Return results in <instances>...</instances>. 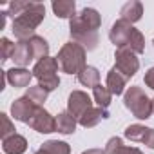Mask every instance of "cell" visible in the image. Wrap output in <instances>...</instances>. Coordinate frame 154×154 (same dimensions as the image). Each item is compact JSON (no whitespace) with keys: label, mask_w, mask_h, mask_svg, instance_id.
<instances>
[{"label":"cell","mask_w":154,"mask_h":154,"mask_svg":"<svg viewBox=\"0 0 154 154\" xmlns=\"http://www.w3.org/2000/svg\"><path fill=\"white\" fill-rule=\"evenodd\" d=\"M100 26H102V15L96 9L93 8L82 9L72 20H69V33L72 42L80 44L87 51L96 49Z\"/></svg>","instance_id":"obj_1"},{"label":"cell","mask_w":154,"mask_h":154,"mask_svg":"<svg viewBox=\"0 0 154 154\" xmlns=\"http://www.w3.org/2000/svg\"><path fill=\"white\" fill-rule=\"evenodd\" d=\"M44 17H45V6L44 4H40V2H27L24 11H20L13 18L11 31L15 33V38H18V42L33 38L36 27L44 22Z\"/></svg>","instance_id":"obj_2"},{"label":"cell","mask_w":154,"mask_h":154,"mask_svg":"<svg viewBox=\"0 0 154 154\" xmlns=\"http://www.w3.org/2000/svg\"><path fill=\"white\" fill-rule=\"evenodd\" d=\"M87 49L76 42H67L62 45V49L56 54V62L60 65V71L65 74H78L87 67Z\"/></svg>","instance_id":"obj_3"},{"label":"cell","mask_w":154,"mask_h":154,"mask_svg":"<svg viewBox=\"0 0 154 154\" xmlns=\"http://www.w3.org/2000/svg\"><path fill=\"white\" fill-rule=\"evenodd\" d=\"M123 103L125 107L132 112L134 118L138 120H147L154 112L152 109V100L145 94V91L138 85H131L125 94H123Z\"/></svg>","instance_id":"obj_4"},{"label":"cell","mask_w":154,"mask_h":154,"mask_svg":"<svg viewBox=\"0 0 154 154\" xmlns=\"http://www.w3.org/2000/svg\"><path fill=\"white\" fill-rule=\"evenodd\" d=\"M58 62L53 56H45L42 60H38L33 67V76L38 80V85H42L47 93L58 89L60 85V78H58Z\"/></svg>","instance_id":"obj_5"},{"label":"cell","mask_w":154,"mask_h":154,"mask_svg":"<svg viewBox=\"0 0 154 154\" xmlns=\"http://www.w3.org/2000/svg\"><path fill=\"white\" fill-rule=\"evenodd\" d=\"M114 69L120 71L127 80H131L140 69V60L136 53L129 47H118L114 53Z\"/></svg>","instance_id":"obj_6"},{"label":"cell","mask_w":154,"mask_h":154,"mask_svg":"<svg viewBox=\"0 0 154 154\" xmlns=\"http://www.w3.org/2000/svg\"><path fill=\"white\" fill-rule=\"evenodd\" d=\"M93 107V100L87 93L84 91H72L67 98V111L78 120L84 112H87Z\"/></svg>","instance_id":"obj_7"},{"label":"cell","mask_w":154,"mask_h":154,"mask_svg":"<svg viewBox=\"0 0 154 154\" xmlns=\"http://www.w3.org/2000/svg\"><path fill=\"white\" fill-rule=\"evenodd\" d=\"M38 107H40V105L33 103L27 96H22V98L15 100V102L11 103V116H13L17 122L29 123V122H31V118L35 116V112H36V109H38Z\"/></svg>","instance_id":"obj_8"},{"label":"cell","mask_w":154,"mask_h":154,"mask_svg":"<svg viewBox=\"0 0 154 154\" xmlns=\"http://www.w3.org/2000/svg\"><path fill=\"white\" fill-rule=\"evenodd\" d=\"M33 131L36 132H42V134H51V132H56V118L51 116L44 107H38L35 116L31 118V122L27 123Z\"/></svg>","instance_id":"obj_9"},{"label":"cell","mask_w":154,"mask_h":154,"mask_svg":"<svg viewBox=\"0 0 154 154\" xmlns=\"http://www.w3.org/2000/svg\"><path fill=\"white\" fill-rule=\"evenodd\" d=\"M132 24L125 22V20H116L109 31V38L111 42L118 47H127L129 45V40H131V35H132Z\"/></svg>","instance_id":"obj_10"},{"label":"cell","mask_w":154,"mask_h":154,"mask_svg":"<svg viewBox=\"0 0 154 154\" xmlns=\"http://www.w3.org/2000/svg\"><path fill=\"white\" fill-rule=\"evenodd\" d=\"M8 72V82L15 87V89H22V87H29L31 80H33V71L26 69V67H13Z\"/></svg>","instance_id":"obj_11"},{"label":"cell","mask_w":154,"mask_h":154,"mask_svg":"<svg viewBox=\"0 0 154 154\" xmlns=\"http://www.w3.org/2000/svg\"><path fill=\"white\" fill-rule=\"evenodd\" d=\"M11 60L15 62L17 67H26V65H29V63L35 60V56H33V49H31V45H29V40L17 42V45H15V53H13V58H11Z\"/></svg>","instance_id":"obj_12"},{"label":"cell","mask_w":154,"mask_h":154,"mask_svg":"<svg viewBox=\"0 0 154 154\" xmlns=\"http://www.w3.org/2000/svg\"><path fill=\"white\" fill-rule=\"evenodd\" d=\"M109 118V111L107 109H102V107H91L87 112H84L80 118H78V123L85 129H91V127H96L102 120Z\"/></svg>","instance_id":"obj_13"},{"label":"cell","mask_w":154,"mask_h":154,"mask_svg":"<svg viewBox=\"0 0 154 154\" xmlns=\"http://www.w3.org/2000/svg\"><path fill=\"white\" fill-rule=\"evenodd\" d=\"M141 17H143V4L140 0H131V2L123 4V8L120 9V20H125L129 24L141 20Z\"/></svg>","instance_id":"obj_14"},{"label":"cell","mask_w":154,"mask_h":154,"mask_svg":"<svg viewBox=\"0 0 154 154\" xmlns=\"http://www.w3.org/2000/svg\"><path fill=\"white\" fill-rule=\"evenodd\" d=\"M2 149L6 154H24L27 150V140L22 134H13L6 140H2Z\"/></svg>","instance_id":"obj_15"},{"label":"cell","mask_w":154,"mask_h":154,"mask_svg":"<svg viewBox=\"0 0 154 154\" xmlns=\"http://www.w3.org/2000/svg\"><path fill=\"white\" fill-rule=\"evenodd\" d=\"M53 13L56 15V18H69L72 20L76 17V4L72 0H54L51 4Z\"/></svg>","instance_id":"obj_16"},{"label":"cell","mask_w":154,"mask_h":154,"mask_svg":"<svg viewBox=\"0 0 154 154\" xmlns=\"http://www.w3.org/2000/svg\"><path fill=\"white\" fill-rule=\"evenodd\" d=\"M125 84H127V78L120 72V71H116L114 67L107 72V89L112 93V94H116V96H120L123 91H125Z\"/></svg>","instance_id":"obj_17"},{"label":"cell","mask_w":154,"mask_h":154,"mask_svg":"<svg viewBox=\"0 0 154 154\" xmlns=\"http://www.w3.org/2000/svg\"><path fill=\"white\" fill-rule=\"evenodd\" d=\"M105 154H143L140 149H136V147H127V145H123V141H122V138H118V136H112L107 143H105Z\"/></svg>","instance_id":"obj_18"},{"label":"cell","mask_w":154,"mask_h":154,"mask_svg":"<svg viewBox=\"0 0 154 154\" xmlns=\"http://www.w3.org/2000/svg\"><path fill=\"white\" fill-rule=\"evenodd\" d=\"M76 123H78V120L69 111H62L56 114V131L62 134H72L76 131Z\"/></svg>","instance_id":"obj_19"},{"label":"cell","mask_w":154,"mask_h":154,"mask_svg":"<svg viewBox=\"0 0 154 154\" xmlns=\"http://www.w3.org/2000/svg\"><path fill=\"white\" fill-rule=\"evenodd\" d=\"M76 76H78V82H80L84 87L94 89V87L100 84V71H98L96 67H93V65H87L84 71H80Z\"/></svg>","instance_id":"obj_20"},{"label":"cell","mask_w":154,"mask_h":154,"mask_svg":"<svg viewBox=\"0 0 154 154\" xmlns=\"http://www.w3.org/2000/svg\"><path fill=\"white\" fill-rule=\"evenodd\" d=\"M29 45L33 49V56H35L36 62L45 58V56H49V44H47V40L44 36L35 35L33 38H29Z\"/></svg>","instance_id":"obj_21"},{"label":"cell","mask_w":154,"mask_h":154,"mask_svg":"<svg viewBox=\"0 0 154 154\" xmlns=\"http://www.w3.org/2000/svg\"><path fill=\"white\" fill-rule=\"evenodd\" d=\"M93 96H94L96 105L102 107V109H107L111 105V102H112V93L107 89V85H102V84H98L93 89Z\"/></svg>","instance_id":"obj_22"},{"label":"cell","mask_w":154,"mask_h":154,"mask_svg":"<svg viewBox=\"0 0 154 154\" xmlns=\"http://www.w3.org/2000/svg\"><path fill=\"white\" fill-rule=\"evenodd\" d=\"M125 138L131 140V141H138V143H143L147 134H149V127L145 125H140V123H134V125H129L125 129Z\"/></svg>","instance_id":"obj_23"},{"label":"cell","mask_w":154,"mask_h":154,"mask_svg":"<svg viewBox=\"0 0 154 154\" xmlns=\"http://www.w3.org/2000/svg\"><path fill=\"white\" fill-rule=\"evenodd\" d=\"M40 149L45 150V152H49V154H71V147H69V143H65V141H58V140H49V141L42 143Z\"/></svg>","instance_id":"obj_24"},{"label":"cell","mask_w":154,"mask_h":154,"mask_svg":"<svg viewBox=\"0 0 154 154\" xmlns=\"http://www.w3.org/2000/svg\"><path fill=\"white\" fill-rule=\"evenodd\" d=\"M47 91L42 87V85H33V87H27V93H26V96L33 102V103H36V105H44V102L47 100Z\"/></svg>","instance_id":"obj_25"},{"label":"cell","mask_w":154,"mask_h":154,"mask_svg":"<svg viewBox=\"0 0 154 154\" xmlns=\"http://www.w3.org/2000/svg\"><path fill=\"white\" fill-rule=\"evenodd\" d=\"M129 49H132L136 54H141L143 51H145V38H143V35H141V31L140 29H132V35H131V40H129V45H127Z\"/></svg>","instance_id":"obj_26"},{"label":"cell","mask_w":154,"mask_h":154,"mask_svg":"<svg viewBox=\"0 0 154 154\" xmlns=\"http://www.w3.org/2000/svg\"><path fill=\"white\" fill-rule=\"evenodd\" d=\"M15 45L9 38H0V56H2V62H8L9 58H13V53H15Z\"/></svg>","instance_id":"obj_27"},{"label":"cell","mask_w":154,"mask_h":154,"mask_svg":"<svg viewBox=\"0 0 154 154\" xmlns=\"http://www.w3.org/2000/svg\"><path fill=\"white\" fill-rule=\"evenodd\" d=\"M0 122H2V127H0V136H2V140H6V138H9V136L15 134V125H13L11 118L6 112L0 114Z\"/></svg>","instance_id":"obj_28"},{"label":"cell","mask_w":154,"mask_h":154,"mask_svg":"<svg viewBox=\"0 0 154 154\" xmlns=\"http://www.w3.org/2000/svg\"><path fill=\"white\" fill-rule=\"evenodd\" d=\"M143 82H145V85H147V87H150V89L154 91V67H150V69L145 72Z\"/></svg>","instance_id":"obj_29"},{"label":"cell","mask_w":154,"mask_h":154,"mask_svg":"<svg viewBox=\"0 0 154 154\" xmlns=\"http://www.w3.org/2000/svg\"><path fill=\"white\" fill-rule=\"evenodd\" d=\"M149 149H154V129H149V134H147V138H145V141H143Z\"/></svg>","instance_id":"obj_30"},{"label":"cell","mask_w":154,"mask_h":154,"mask_svg":"<svg viewBox=\"0 0 154 154\" xmlns=\"http://www.w3.org/2000/svg\"><path fill=\"white\" fill-rule=\"evenodd\" d=\"M82 154H105V150H102V149H89V150H84Z\"/></svg>","instance_id":"obj_31"},{"label":"cell","mask_w":154,"mask_h":154,"mask_svg":"<svg viewBox=\"0 0 154 154\" xmlns=\"http://www.w3.org/2000/svg\"><path fill=\"white\" fill-rule=\"evenodd\" d=\"M35 154H49V152H45V150H42V149H38V150H36Z\"/></svg>","instance_id":"obj_32"},{"label":"cell","mask_w":154,"mask_h":154,"mask_svg":"<svg viewBox=\"0 0 154 154\" xmlns=\"http://www.w3.org/2000/svg\"><path fill=\"white\" fill-rule=\"evenodd\" d=\"M152 109H154V100H152Z\"/></svg>","instance_id":"obj_33"},{"label":"cell","mask_w":154,"mask_h":154,"mask_svg":"<svg viewBox=\"0 0 154 154\" xmlns=\"http://www.w3.org/2000/svg\"><path fill=\"white\" fill-rule=\"evenodd\" d=\"M152 45H154V40H152Z\"/></svg>","instance_id":"obj_34"}]
</instances>
